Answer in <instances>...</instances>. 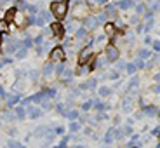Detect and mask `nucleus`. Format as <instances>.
<instances>
[{
	"label": "nucleus",
	"mask_w": 160,
	"mask_h": 148,
	"mask_svg": "<svg viewBox=\"0 0 160 148\" xmlns=\"http://www.w3.org/2000/svg\"><path fill=\"white\" fill-rule=\"evenodd\" d=\"M26 49H28V47H24V45H19V47H18V52H16V54H18V58H19V59L26 56V52H28Z\"/></svg>",
	"instance_id": "24"
},
{
	"label": "nucleus",
	"mask_w": 160,
	"mask_h": 148,
	"mask_svg": "<svg viewBox=\"0 0 160 148\" xmlns=\"http://www.w3.org/2000/svg\"><path fill=\"white\" fill-rule=\"evenodd\" d=\"M63 72H64V64H59V66L56 68V73L61 77V75H63Z\"/></svg>",
	"instance_id": "42"
},
{
	"label": "nucleus",
	"mask_w": 160,
	"mask_h": 148,
	"mask_svg": "<svg viewBox=\"0 0 160 148\" xmlns=\"http://www.w3.org/2000/svg\"><path fill=\"white\" fill-rule=\"evenodd\" d=\"M104 54H106V58H108V61H117L120 56V51L117 45L113 44H108L106 45V49H104Z\"/></svg>",
	"instance_id": "5"
},
{
	"label": "nucleus",
	"mask_w": 160,
	"mask_h": 148,
	"mask_svg": "<svg viewBox=\"0 0 160 148\" xmlns=\"http://www.w3.org/2000/svg\"><path fill=\"white\" fill-rule=\"evenodd\" d=\"M113 140H115V129H110L106 132V136H104V143H112Z\"/></svg>",
	"instance_id": "20"
},
{
	"label": "nucleus",
	"mask_w": 160,
	"mask_h": 148,
	"mask_svg": "<svg viewBox=\"0 0 160 148\" xmlns=\"http://www.w3.org/2000/svg\"><path fill=\"white\" fill-rule=\"evenodd\" d=\"M64 115L68 117V119H77V117H78V112H77V110H70V112H66Z\"/></svg>",
	"instance_id": "30"
},
{
	"label": "nucleus",
	"mask_w": 160,
	"mask_h": 148,
	"mask_svg": "<svg viewBox=\"0 0 160 148\" xmlns=\"http://www.w3.org/2000/svg\"><path fill=\"white\" fill-rule=\"evenodd\" d=\"M84 21H85L84 26H85L87 30H91V32H92V30H96L98 26H99V21H98V18H96V16H87Z\"/></svg>",
	"instance_id": "6"
},
{
	"label": "nucleus",
	"mask_w": 160,
	"mask_h": 148,
	"mask_svg": "<svg viewBox=\"0 0 160 148\" xmlns=\"http://www.w3.org/2000/svg\"><path fill=\"white\" fill-rule=\"evenodd\" d=\"M110 79H112V80H117V79H118V72H112V73H110Z\"/></svg>",
	"instance_id": "46"
},
{
	"label": "nucleus",
	"mask_w": 160,
	"mask_h": 148,
	"mask_svg": "<svg viewBox=\"0 0 160 148\" xmlns=\"http://www.w3.org/2000/svg\"><path fill=\"white\" fill-rule=\"evenodd\" d=\"M117 61H118V59H117ZM117 68H118V70H124V68H125V63H124V61H118Z\"/></svg>",
	"instance_id": "47"
},
{
	"label": "nucleus",
	"mask_w": 160,
	"mask_h": 148,
	"mask_svg": "<svg viewBox=\"0 0 160 148\" xmlns=\"http://www.w3.org/2000/svg\"><path fill=\"white\" fill-rule=\"evenodd\" d=\"M152 136H160V125H158V127H155V129L152 131Z\"/></svg>",
	"instance_id": "45"
},
{
	"label": "nucleus",
	"mask_w": 160,
	"mask_h": 148,
	"mask_svg": "<svg viewBox=\"0 0 160 148\" xmlns=\"http://www.w3.org/2000/svg\"><path fill=\"white\" fill-rule=\"evenodd\" d=\"M89 7H91V5H89L87 2L80 0V5L75 7V14H73V16H75L77 19H85V18L89 16Z\"/></svg>",
	"instance_id": "3"
},
{
	"label": "nucleus",
	"mask_w": 160,
	"mask_h": 148,
	"mask_svg": "<svg viewBox=\"0 0 160 148\" xmlns=\"http://www.w3.org/2000/svg\"><path fill=\"white\" fill-rule=\"evenodd\" d=\"M87 32H89V30L85 28V26H82V28H78V30L75 32V37H77V40H84L85 37H87Z\"/></svg>",
	"instance_id": "14"
},
{
	"label": "nucleus",
	"mask_w": 160,
	"mask_h": 148,
	"mask_svg": "<svg viewBox=\"0 0 160 148\" xmlns=\"http://www.w3.org/2000/svg\"><path fill=\"white\" fill-rule=\"evenodd\" d=\"M153 49H155V51H160V42H158V40L153 42Z\"/></svg>",
	"instance_id": "48"
},
{
	"label": "nucleus",
	"mask_w": 160,
	"mask_h": 148,
	"mask_svg": "<svg viewBox=\"0 0 160 148\" xmlns=\"http://www.w3.org/2000/svg\"><path fill=\"white\" fill-rule=\"evenodd\" d=\"M150 56H152V51H148V49H143L139 52V58H143V59H148Z\"/></svg>",
	"instance_id": "27"
},
{
	"label": "nucleus",
	"mask_w": 160,
	"mask_h": 148,
	"mask_svg": "<svg viewBox=\"0 0 160 148\" xmlns=\"http://www.w3.org/2000/svg\"><path fill=\"white\" fill-rule=\"evenodd\" d=\"M70 131H72V132L80 131V124H78V122H72V125H70Z\"/></svg>",
	"instance_id": "32"
},
{
	"label": "nucleus",
	"mask_w": 160,
	"mask_h": 148,
	"mask_svg": "<svg viewBox=\"0 0 160 148\" xmlns=\"http://www.w3.org/2000/svg\"><path fill=\"white\" fill-rule=\"evenodd\" d=\"M54 132H56V134H64V127H63V125H59V127L54 129Z\"/></svg>",
	"instance_id": "44"
},
{
	"label": "nucleus",
	"mask_w": 160,
	"mask_h": 148,
	"mask_svg": "<svg viewBox=\"0 0 160 148\" xmlns=\"http://www.w3.org/2000/svg\"><path fill=\"white\" fill-rule=\"evenodd\" d=\"M30 77H32L33 82H38V72H32V73H30Z\"/></svg>",
	"instance_id": "43"
},
{
	"label": "nucleus",
	"mask_w": 160,
	"mask_h": 148,
	"mask_svg": "<svg viewBox=\"0 0 160 148\" xmlns=\"http://www.w3.org/2000/svg\"><path fill=\"white\" fill-rule=\"evenodd\" d=\"M138 84H139V80H138V77H132L131 82H129V85L131 87H138Z\"/></svg>",
	"instance_id": "38"
},
{
	"label": "nucleus",
	"mask_w": 160,
	"mask_h": 148,
	"mask_svg": "<svg viewBox=\"0 0 160 148\" xmlns=\"http://www.w3.org/2000/svg\"><path fill=\"white\" fill-rule=\"evenodd\" d=\"M51 11H52V16L54 18L63 19V18L68 14V0H56V2H52Z\"/></svg>",
	"instance_id": "1"
},
{
	"label": "nucleus",
	"mask_w": 160,
	"mask_h": 148,
	"mask_svg": "<svg viewBox=\"0 0 160 148\" xmlns=\"http://www.w3.org/2000/svg\"><path fill=\"white\" fill-rule=\"evenodd\" d=\"M136 64H134V63H131V64H127V72L129 73H134V72H136Z\"/></svg>",
	"instance_id": "41"
},
{
	"label": "nucleus",
	"mask_w": 160,
	"mask_h": 148,
	"mask_svg": "<svg viewBox=\"0 0 160 148\" xmlns=\"http://www.w3.org/2000/svg\"><path fill=\"white\" fill-rule=\"evenodd\" d=\"M153 92H160V82L155 85V87H153Z\"/></svg>",
	"instance_id": "50"
},
{
	"label": "nucleus",
	"mask_w": 160,
	"mask_h": 148,
	"mask_svg": "<svg viewBox=\"0 0 160 148\" xmlns=\"http://www.w3.org/2000/svg\"><path fill=\"white\" fill-rule=\"evenodd\" d=\"M51 32L56 38H63V35H64V28H63L61 23H52L51 24Z\"/></svg>",
	"instance_id": "7"
},
{
	"label": "nucleus",
	"mask_w": 160,
	"mask_h": 148,
	"mask_svg": "<svg viewBox=\"0 0 160 148\" xmlns=\"http://www.w3.org/2000/svg\"><path fill=\"white\" fill-rule=\"evenodd\" d=\"M0 96H5V91H4V87L0 85Z\"/></svg>",
	"instance_id": "52"
},
{
	"label": "nucleus",
	"mask_w": 160,
	"mask_h": 148,
	"mask_svg": "<svg viewBox=\"0 0 160 148\" xmlns=\"http://www.w3.org/2000/svg\"><path fill=\"white\" fill-rule=\"evenodd\" d=\"M0 44H2V33H0Z\"/></svg>",
	"instance_id": "54"
},
{
	"label": "nucleus",
	"mask_w": 160,
	"mask_h": 148,
	"mask_svg": "<svg viewBox=\"0 0 160 148\" xmlns=\"http://www.w3.org/2000/svg\"><path fill=\"white\" fill-rule=\"evenodd\" d=\"M92 105H94V101L89 100V101H85V103L82 105V108H84V110H91V108H92Z\"/></svg>",
	"instance_id": "33"
},
{
	"label": "nucleus",
	"mask_w": 160,
	"mask_h": 148,
	"mask_svg": "<svg viewBox=\"0 0 160 148\" xmlns=\"http://www.w3.org/2000/svg\"><path fill=\"white\" fill-rule=\"evenodd\" d=\"M94 87H96V80H87L85 84H82L80 89H94Z\"/></svg>",
	"instance_id": "25"
},
{
	"label": "nucleus",
	"mask_w": 160,
	"mask_h": 148,
	"mask_svg": "<svg viewBox=\"0 0 160 148\" xmlns=\"http://www.w3.org/2000/svg\"><path fill=\"white\" fill-rule=\"evenodd\" d=\"M24 115H26V110H24V106H18V108H16V117L23 120Z\"/></svg>",
	"instance_id": "22"
},
{
	"label": "nucleus",
	"mask_w": 160,
	"mask_h": 148,
	"mask_svg": "<svg viewBox=\"0 0 160 148\" xmlns=\"http://www.w3.org/2000/svg\"><path fill=\"white\" fill-rule=\"evenodd\" d=\"M155 80H157V82H160V73H157V75H155Z\"/></svg>",
	"instance_id": "53"
},
{
	"label": "nucleus",
	"mask_w": 160,
	"mask_h": 148,
	"mask_svg": "<svg viewBox=\"0 0 160 148\" xmlns=\"http://www.w3.org/2000/svg\"><path fill=\"white\" fill-rule=\"evenodd\" d=\"M28 23L33 24V26H44L45 24V19L42 14H32V16L28 18Z\"/></svg>",
	"instance_id": "8"
},
{
	"label": "nucleus",
	"mask_w": 160,
	"mask_h": 148,
	"mask_svg": "<svg viewBox=\"0 0 160 148\" xmlns=\"http://www.w3.org/2000/svg\"><path fill=\"white\" fill-rule=\"evenodd\" d=\"M61 77H63V79L66 80V82H70V80L73 79V73L70 72V70H66V68H64V72H63V75H61Z\"/></svg>",
	"instance_id": "26"
},
{
	"label": "nucleus",
	"mask_w": 160,
	"mask_h": 148,
	"mask_svg": "<svg viewBox=\"0 0 160 148\" xmlns=\"http://www.w3.org/2000/svg\"><path fill=\"white\" fill-rule=\"evenodd\" d=\"M104 2H108V0H87L89 5H103Z\"/></svg>",
	"instance_id": "29"
},
{
	"label": "nucleus",
	"mask_w": 160,
	"mask_h": 148,
	"mask_svg": "<svg viewBox=\"0 0 160 148\" xmlns=\"http://www.w3.org/2000/svg\"><path fill=\"white\" fill-rule=\"evenodd\" d=\"M47 127H37L35 129V136H42V132H47Z\"/></svg>",
	"instance_id": "34"
},
{
	"label": "nucleus",
	"mask_w": 160,
	"mask_h": 148,
	"mask_svg": "<svg viewBox=\"0 0 160 148\" xmlns=\"http://www.w3.org/2000/svg\"><path fill=\"white\" fill-rule=\"evenodd\" d=\"M98 21H99V24H103V23H106V19H108V16H106V12H101V14H98Z\"/></svg>",
	"instance_id": "28"
},
{
	"label": "nucleus",
	"mask_w": 160,
	"mask_h": 148,
	"mask_svg": "<svg viewBox=\"0 0 160 148\" xmlns=\"http://www.w3.org/2000/svg\"><path fill=\"white\" fill-rule=\"evenodd\" d=\"M122 136H124L122 129H115V140H122Z\"/></svg>",
	"instance_id": "40"
},
{
	"label": "nucleus",
	"mask_w": 160,
	"mask_h": 148,
	"mask_svg": "<svg viewBox=\"0 0 160 148\" xmlns=\"http://www.w3.org/2000/svg\"><path fill=\"white\" fill-rule=\"evenodd\" d=\"M26 11H28L30 14H37V12H38V7H37V5H28Z\"/></svg>",
	"instance_id": "35"
},
{
	"label": "nucleus",
	"mask_w": 160,
	"mask_h": 148,
	"mask_svg": "<svg viewBox=\"0 0 160 148\" xmlns=\"http://www.w3.org/2000/svg\"><path fill=\"white\" fill-rule=\"evenodd\" d=\"M18 101H19V96H18V94H11V96H7V106L16 105Z\"/></svg>",
	"instance_id": "21"
},
{
	"label": "nucleus",
	"mask_w": 160,
	"mask_h": 148,
	"mask_svg": "<svg viewBox=\"0 0 160 148\" xmlns=\"http://www.w3.org/2000/svg\"><path fill=\"white\" fill-rule=\"evenodd\" d=\"M4 117H5V119H18V117H16V113H12V112H7V110H5V112H4Z\"/></svg>",
	"instance_id": "39"
},
{
	"label": "nucleus",
	"mask_w": 160,
	"mask_h": 148,
	"mask_svg": "<svg viewBox=\"0 0 160 148\" xmlns=\"http://www.w3.org/2000/svg\"><path fill=\"white\" fill-rule=\"evenodd\" d=\"M144 11H146V4H139V5H136V12H138V14H143Z\"/></svg>",
	"instance_id": "31"
},
{
	"label": "nucleus",
	"mask_w": 160,
	"mask_h": 148,
	"mask_svg": "<svg viewBox=\"0 0 160 148\" xmlns=\"http://www.w3.org/2000/svg\"><path fill=\"white\" fill-rule=\"evenodd\" d=\"M28 115L32 117V119H37V117L42 115V110L37 108V106H28Z\"/></svg>",
	"instance_id": "12"
},
{
	"label": "nucleus",
	"mask_w": 160,
	"mask_h": 148,
	"mask_svg": "<svg viewBox=\"0 0 160 148\" xmlns=\"http://www.w3.org/2000/svg\"><path fill=\"white\" fill-rule=\"evenodd\" d=\"M117 5H118L120 9H124V11H127V9H131L132 5H134V2H132V0H120V2H118Z\"/></svg>",
	"instance_id": "15"
},
{
	"label": "nucleus",
	"mask_w": 160,
	"mask_h": 148,
	"mask_svg": "<svg viewBox=\"0 0 160 148\" xmlns=\"http://www.w3.org/2000/svg\"><path fill=\"white\" fill-rule=\"evenodd\" d=\"M52 72H54V63H52V61L49 59V63L44 66V70H42V73H44V77H49Z\"/></svg>",
	"instance_id": "13"
},
{
	"label": "nucleus",
	"mask_w": 160,
	"mask_h": 148,
	"mask_svg": "<svg viewBox=\"0 0 160 148\" xmlns=\"http://www.w3.org/2000/svg\"><path fill=\"white\" fill-rule=\"evenodd\" d=\"M104 12H106L108 18H113L117 14V5H106V7H104Z\"/></svg>",
	"instance_id": "16"
},
{
	"label": "nucleus",
	"mask_w": 160,
	"mask_h": 148,
	"mask_svg": "<svg viewBox=\"0 0 160 148\" xmlns=\"http://www.w3.org/2000/svg\"><path fill=\"white\" fill-rule=\"evenodd\" d=\"M158 7H160V0H150L146 4V9H150V11H157Z\"/></svg>",
	"instance_id": "17"
},
{
	"label": "nucleus",
	"mask_w": 160,
	"mask_h": 148,
	"mask_svg": "<svg viewBox=\"0 0 160 148\" xmlns=\"http://www.w3.org/2000/svg\"><path fill=\"white\" fill-rule=\"evenodd\" d=\"M16 12H18V7H11V9H7V12H5V19L9 21V23H12L14 21V18H16Z\"/></svg>",
	"instance_id": "10"
},
{
	"label": "nucleus",
	"mask_w": 160,
	"mask_h": 148,
	"mask_svg": "<svg viewBox=\"0 0 160 148\" xmlns=\"http://www.w3.org/2000/svg\"><path fill=\"white\" fill-rule=\"evenodd\" d=\"M66 143H68V138H64V140L59 143V146H66Z\"/></svg>",
	"instance_id": "49"
},
{
	"label": "nucleus",
	"mask_w": 160,
	"mask_h": 148,
	"mask_svg": "<svg viewBox=\"0 0 160 148\" xmlns=\"http://www.w3.org/2000/svg\"><path fill=\"white\" fill-rule=\"evenodd\" d=\"M94 58V51H92V45H87L80 51L78 54V64H89V61Z\"/></svg>",
	"instance_id": "2"
},
{
	"label": "nucleus",
	"mask_w": 160,
	"mask_h": 148,
	"mask_svg": "<svg viewBox=\"0 0 160 148\" xmlns=\"http://www.w3.org/2000/svg\"><path fill=\"white\" fill-rule=\"evenodd\" d=\"M157 115H158V119H160V112H157Z\"/></svg>",
	"instance_id": "55"
},
{
	"label": "nucleus",
	"mask_w": 160,
	"mask_h": 148,
	"mask_svg": "<svg viewBox=\"0 0 160 148\" xmlns=\"http://www.w3.org/2000/svg\"><path fill=\"white\" fill-rule=\"evenodd\" d=\"M12 23H16L18 26H19V28H21V26H24V24L28 23V21L24 19V16H23V14H21L19 11H18V12H16V18H14V21H12Z\"/></svg>",
	"instance_id": "11"
},
{
	"label": "nucleus",
	"mask_w": 160,
	"mask_h": 148,
	"mask_svg": "<svg viewBox=\"0 0 160 148\" xmlns=\"http://www.w3.org/2000/svg\"><path fill=\"white\" fill-rule=\"evenodd\" d=\"M58 112H59V113H63V115H64V113L68 112V110H66V105L59 103V105H58Z\"/></svg>",
	"instance_id": "36"
},
{
	"label": "nucleus",
	"mask_w": 160,
	"mask_h": 148,
	"mask_svg": "<svg viewBox=\"0 0 160 148\" xmlns=\"http://www.w3.org/2000/svg\"><path fill=\"white\" fill-rule=\"evenodd\" d=\"M49 59L52 63H63L64 61V47H54L49 54Z\"/></svg>",
	"instance_id": "4"
},
{
	"label": "nucleus",
	"mask_w": 160,
	"mask_h": 148,
	"mask_svg": "<svg viewBox=\"0 0 160 148\" xmlns=\"http://www.w3.org/2000/svg\"><path fill=\"white\" fill-rule=\"evenodd\" d=\"M9 32V21L5 19H0V33H7Z\"/></svg>",
	"instance_id": "19"
},
{
	"label": "nucleus",
	"mask_w": 160,
	"mask_h": 148,
	"mask_svg": "<svg viewBox=\"0 0 160 148\" xmlns=\"http://www.w3.org/2000/svg\"><path fill=\"white\" fill-rule=\"evenodd\" d=\"M143 112L146 115H157V108L155 106H143Z\"/></svg>",
	"instance_id": "23"
},
{
	"label": "nucleus",
	"mask_w": 160,
	"mask_h": 148,
	"mask_svg": "<svg viewBox=\"0 0 160 148\" xmlns=\"http://www.w3.org/2000/svg\"><path fill=\"white\" fill-rule=\"evenodd\" d=\"M144 44H153V42H152V38H150V37H144Z\"/></svg>",
	"instance_id": "51"
},
{
	"label": "nucleus",
	"mask_w": 160,
	"mask_h": 148,
	"mask_svg": "<svg viewBox=\"0 0 160 148\" xmlns=\"http://www.w3.org/2000/svg\"><path fill=\"white\" fill-rule=\"evenodd\" d=\"M117 32H118V28L115 23H104V35L106 37H117Z\"/></svg>",
	"instance_id": "9"
},
{
	"label": "nucleus",
	"mask_w": 160,
	"mask_h": 148,
	"mask_svg": "<svg viewBox=\"0 0 160 148\" xmlns=\"http://www.w3.org/2000/svg\"><path fill=\"white\" fill-rule=\"evenodd\" d=\"M98 94H99V96H103V98H106V96H110V94H112V91H110V87L101 85V87L98 89Z\"/></svg>",
	"instance_id": "18"
},
{
	"label": "nucleus",
	"mask_w": 160,
	"mask_h": 148,
	"mask_svg": "<svg viewBox=\"0 0 160 148\" xmlns=\"http://www.w3.org/2000/svg\"><path fill=\"white\" fill-rule=\"evenodd\" d=\"M134 64H136V68H144V66H146L144 61H143V58H139L138 61H134Z\"/></svg>",
	"instance_id": "37"
}]
</instances>
